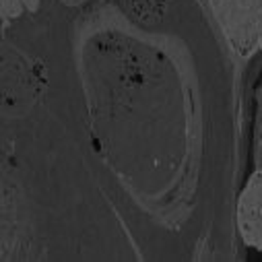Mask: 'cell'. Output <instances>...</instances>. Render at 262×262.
I'll return each mask as SVG.
<instances>
[{"instance_id": "1", "label": "cell", "mask_w": 262, "mask_h": 262, "mask_svg": "<svg viewBox=\"0 0 262 262\" xmlns=\"http://www.w3.org/2000/svg\"><path fill=\"white\" fill-rule=\"evenodd\" d=\"M239 221L248 239L262 246V176H256L242 196Z\"/></svg>"}]
</instances>
